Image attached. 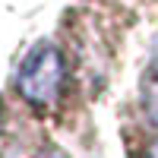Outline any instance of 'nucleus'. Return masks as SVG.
I'll return each mask as SVG.
<instances>
[{"instance_id":"f257e3e1","label":"nucleus","mask_w":158,"mask_h":158,"mask_svg":"<svg viewBox=\"0 0 158 158\" xmlns=\"http://www.w3.org/2000/svg\"><path fill=\"white\" fill-rule=\"evenodd\" d=\"M19 95L35 104V108H51L60 95L63 85V57L54 44H38L29 51V57L22 60L19 76H16Z\"/></svg>"},{"instance_id":"f03ea898","label":"nucleus","mask_w":158,"mask_h":158,"mask_svg":"<svg viewBox=\"0 0 158 158\" xmlns=\"http://www.w3.org/2000/svg\"><path fill=\"white\" fill-rule=\"evenodd\" d=\"M142 104H146V114L158 123V63L149 70L146 82H142Z\"/></svg>"},{"instance_id":"7ed1b4c3","label":"nucleus","mask_w":158,"mask_h":158,"mask_svg":"<svg viewBox=\"0 0 158 158\" xmlns=\"http://www.w3.org/2000/svg\"><path fill=\"white\" fill-rule=\"evenodd\" d=\"M32 158H63V155H57V152H38V155H32Z\"/></svg>"},{"instance_id":"20e7f679","label":"nucleus","mask_w":158,"mask_h":158,"mask_svg":"<svg viewBox=\"0 0 158 158\" xmlns=\"http://www.w3.org/2000/svg\"><path fill=\"white\" fill-rule=\"evenodd\" d=\"M149 158H158V146H155V149H152V155H149Z\"/></svg>"}]
</instances>
